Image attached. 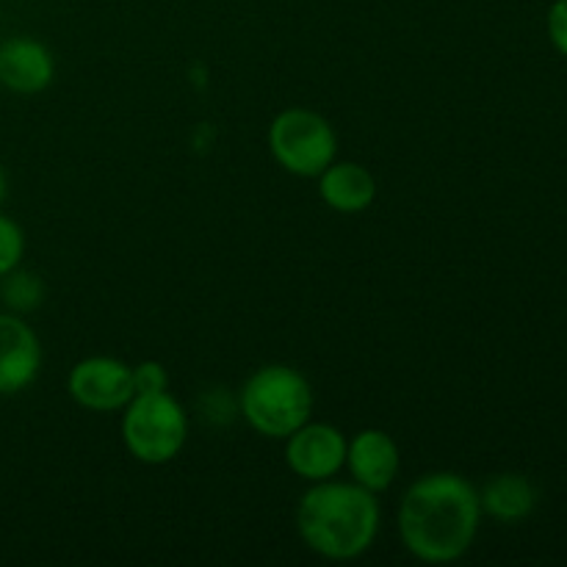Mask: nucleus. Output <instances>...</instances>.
<instances>
[{"mask_svg":"<svg viewBox=\"0 0 567 567\" xmlns=\"http://www.w3.org/2000/svg\"><path fill=\"white\" fill-rule=\"evenodd\" d=\"M396 524L410 557L426 565L457 563L480 535V491L454 471H432L404 491Z\"/></svg>","mask_w":567,"mask_h":567,"instance_id":"obj_1","label":"nucleus"},{"mask_svg":"<svg viewBox=\"0 0 567 567\" xmlns=\"http://www.w3.org/2000/svg\"><path fill=\"white\" fill-rule=\"evenodd\" d=\"M297 535L308 551L330 563H352L371 551L382 529V507L377 493L358 482H338L336 476L313 482L299 496Z\"/></svg>","mask_w":567,"mask_h":567,"instance_id":"obj_2","label":"nucleus"},{"mask_svg":"<svg viewBox=\"0 0 567 567\" xmlns=\"http://www.w3.org/2000/svg\"><path fill=\"white\" fill-rule=\"evenodd\" d=\"M313 388L308 377L286 363L260 365L238 393V413L252 432L269 441H286L313 419Z\"/></svg>","mask_w":567,"mask_h":567,"instance_id":"obj_3","label":"nucleus"},{"mask_svg":"<svg viewBox=\"0 0 567 567\" xmlns=\"http://www.w3.org/2000/svg\"><path fill=\"white\" fill-rule=\"evenodd\" d=\"M122 443L142 465H166L186 449L188 413L169 391L133 396L122 408Z\"/></svg>","mask_w":567,"mask_h":567,"instance_id":"obj_4","label":"nucleus"},{"mask_svg":"<svg viewBox=\"0 0 567 567\" xmlns=\"http://www.w3.org/2000/svg\"><path fill=\"white\" fill-rule=\"evenodd\" d=\"M269 153L282 172L316 181L338 155V133L319 111L282 109L269 125Z\"/></svg>","mask_w":567,"mask_h":567,"instance_id":"obj_5","label":"nucleus"},{"mask_svg":"<svg viewBox=\"0 0 567 567\" xmlns=\"http://www.w3.org/2000/svg\"><path fill=\"white\" fill-rule=\"evenodd\" d=\"M66 393L89 413H122L133 399L131 365L109 354L78 360L66 374Z\"/></svg>","mask_w":567,"mask_h":567,"instance_id":"obj_6","label":"nucleus"},{"mask_svg":"<svg viewBox=\"0 0 567 567\" xmlns=\"http://www.w3.org/2000/svg\"><path fill=\"white\" fill-rule=\"evenodd\" d=\"M347 446L349 437L336 424L308 421L286 437V465L308 485L332 480L343 471Z\"/></svg>","mask_w":567,"mask_h":567,"instance_id":"obj_7","label":"nucleus"},{"mask_svg":"<svg viewBox=\"0 0 567 567\" xmlns=\"http://www.w3.org/2000/svg\"><path fill=\"white\" fill-rule=\"evenodd\" d=\"M42 343L20 313H0V396H17L37 382Z\"/></svg>","mask_w":567,"mask_h":567,"instance_id":"obj_8","label":"nucleus"},{"mask_svg":"<svg viewBox=\"0 0 567 567\" xmlns=\"http://www.w3.org/2000/svg\"><path fill=\"white\" fill-rule=\"evenodd\" d=\"M343 468L349 471L352 482L380 496L396 482L399 468H402V452L391 432L369 426V430L352 435Z\"/></svg>","mask_w":567,"mask_h":567,"instance_id":"obj_9","label":"nucleus"},{"mask_svg":"<svg viewBox=\"0 0 567 567\" xmlns=\"http://www.w3.org/2000/svg\"><path fill=\"white\" fill-rule=\"evenodd\" d=\"M55 78V59L48 44L31 37H11L0 44V86L14 94H39Z\"/></svg>","mask_w":567,"mask_h":567,"instance_id":"obj_10","label":"nucleus"},{"mask_svg":"<svg viewBox=\"0 0 567 567\" xmlns=\"http://www.w3.org/2000/svg\"><path fill=\"white\" fill-rule=\"evenodd\" d=\"M319 197L338 214H363L377 199V177L358 161H332L319 177Z\"/></svg>","mask_w":567,"mask_h":567,"instance_id":"obj_11","label":"nucleus"},{"mask_svg":"<svg viewBox=\"0 0 567 567\" xmlns=\"http://www.w3.org/2000/svg\"><path fill=\"white\" fill-rule=\"evenodd\" d=\"M480 507L502 524H518L535 513L537 491L524 474H496L482 485Z\"/></svg>","mask_w":567,"mask_h":567,"instance_id":"obj_12","label":"nucleus"},{"mask_svg":"<svg viewBox=\"0 0 567 567\" xmlns=\"http://www.w3.org/2000/svg\"><path fill=\"white\" fill-rule=\"evenodd\" d=\"M0 280H3L0 293H3V302L11 313H20V316L31 313V310H37L39 305H42L44 299L42 277H37L33 271H25L17 266L14 271H9V275L0 277Z\"/></svg>","mask_w":567,"mask_h":567,"instance_id":"obj_13","label":"nucleus"},{"mask_svg":"<svg viewBox=\"0 0 567 567\" xmlns=\"http://www.w3.org/2000/svg\"><path fill=\"white\" fill-rule=\"evenodd\" d=\"M25 258V230L11 216L0 214V277L14 271Z\"/></svg>","mask_w":567,"mask_h":567,"instance_id":"obj_14","label":"nucleus"},{"mask_svg":"<svg viewBox=\"0 0 567 567\" xmlns=\"http://www.w3.org/2000/svg\"><path fill=\"white\" fill-rule=\"evenodd\" d=\"M133 377V396H144V393H164L169 391V371L158 360H142V363L131 365Z\"/></svg>","mask_w":567,"mask_h":567,"instance_id":"obj_15","label":"nucleus"},{"mask_svg":"<svg viewBox=\"0 0 567 567\" xmlns=\"http://www.w3.org/2000/svg\"><path fill=\"white\" fill-rule=\"evenodd\" d=\"M548 39L567 59V0H554L548 9Z\"/></svg>","mask_w":567,"mask_h":567,"instance_id":"obj_16","label":"nucleus"},{"mask_svg":"<svg viewBox=\"0 0 567 567\" xmlns=\"http://www.w3.org/2000/svg\"><path fill=\"white\" fill-rule=\"evenodd\" d=\"M6 192H9V181H6V169L0 166V205L6 203Z\"/></svg>","mask_w":567,"mask_h":567,"instance_id":"obj_17","label":"nucleus"}]
</instances>
